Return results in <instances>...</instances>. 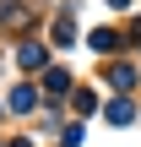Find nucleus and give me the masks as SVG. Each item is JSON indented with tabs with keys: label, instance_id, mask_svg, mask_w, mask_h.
<instances>
[{
	"label": "nucleus",
	"instance_id": "1",
	"mask_svg": "<svg viewBox=\"0 0 141 147\" xmlns=\"http://www.w3.org/2000/svg\"><path fill=\"white\" fill-rule=\"evenodd\" d=\"M92 49H98V55H114V49H120V38H114L109 27H98V33H92Z\"/></svg>",
	"mask_w": 141,
	"mask_h": 147
},
{
	"label": "nucleus",
	"instance_id": "2",
	"mask_svg": "<svg viewBox=\"0 0 141 147\" xmlns=\"http://www.w3.org/2000/svg\"><path fill=\"white\" fill-rule=\"evenodd\" d=\"M16 60H22L27 71H38V65H43V49H38V44H22V55H16Z\"/></svg>",
	"mask_w": 141,
	"mask_h": 147
},
{
	"label": "nucleus",
	"instance_id": "3",
	"mask_svg": "<svg viewBox=\"0 0 141 147\" xmlns=\"http://www.w3.org/2000/svg\"><path fill=\"white\" fill-rule=\"evenodd\" d=\"M130 115H136V109H130V104H125V98H114V104H109V120H120V125H125V120H130Z\"/></svg>",
	"mask_w": 141,
	"mask_h": 147
},
{
	"label": "nucleus",
	"instance_id": "4",
	"mask_svg": "<svg viewBox=\"0 0 141 147\" xmlns=\"http://www.w3.org/2000/svg\"><path fill=\"white\" fill-rule=\"evenodd\" d=\"M11 109H33V87H16L11 93Z\"/></svg>",
	"mask_w": 141,
	"mask_h": 147
},
{
	"label": "nucleus",
	"instance_id": "5",
	"mask_svg": "<svg viewBox=\"0 0 141 147\" xmlns=\"http://www.w3.org/2000/svg\"><path fill=\"white\" fill-rule=\"evenodd\" d=\"M136 38H141V22H136Z\"/></svg>",
	"mask_w": 141,
	"mask_h": 147
}]
</instances>
